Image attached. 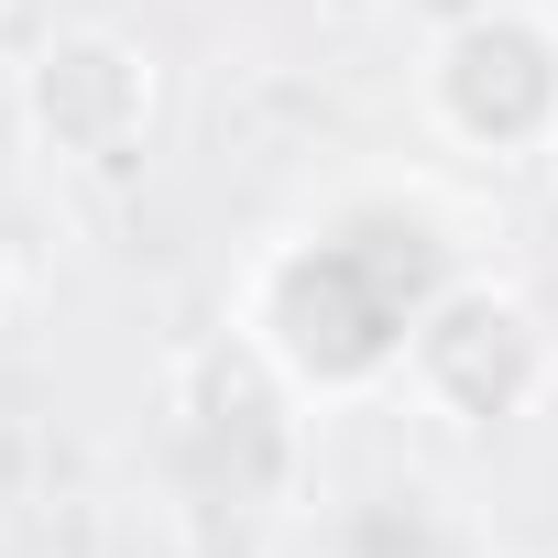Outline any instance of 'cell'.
<instances>
[{"label":"cell","mask_w":558,"mask_h":558,"mask_svg":"<svg viewBox=\"0 0 558 558\" xmlns=\"http://www.w3.org/2000/svg\"><path fill=\"white\" fill-rule=\"evenodd\" d=\"M482 274V219L438 175H340L296 219H274L230 286V329L286 373L318 416L395 395L427 307Z\"/></svg>","instance_id":"1"},{"label":"cell","mask_w":558,"mask_h":558,"mask_svg":"<svg viewBox=\"0 0 558 558\" xmlns=\"http://www.w3.org/2000/svg\"><path fill=\"white\" fill-rule=\"evenodd\" d=\"M12 132L45 186L132 197L165 143V56L121 23H56L12 66Z\"/></svg>","instance_id":"2"},{"label":"cell","mask_w":558,"mask_h":558,"mask_svg":"<svg viewBox=\"0 0 558 558\" xmlns=\"http://www.w3.org/2000/svg\"><path fill=\"white\" fill-rule=\"evenodd\" d=\"M416 132L460 165H536L558 132V0H460L416 45Z\"/></svg>","instance_id":"3"},{"label":"cell","mask_w":558,"mask_h":558,"mask_svg":"<svg viewBox=\"0 0 558 558\" xmlns=\"http://www.w3.org/2000/svg\"><path fill=\"white\" fill-rule=\"evenodd\" d=\"M307 395L274 373L241 329L197 340L175 373H165V449H175V482L208 504V514H274L307 493Z\"/></svg>","instance_id":"4"},{"label":"cell","mask_w":558,"mask_h":558,"mask_svg":"<svg viewBox=\"0 0 558 558\" xmlns=\"http://www.w3.org/2000/svg\"><path fill=\"white\" fill-rule=\"evenodd\" d=\"M395 395L449 438H504V427L547 416V395H558V318L514 274H460L427 307V329L405 340Z\"/></svg>","instance_id":"5"},{"label":"cell","mask_w":558,"mask_h":558,"mask_svg":"<svg viewBox=\"0 0 558 558\" xmlns=\"http://www.w3.org/2000/svg\"><path fill=\"white\" fill-rule=\"evenodd\" d=\"M12 296H23V230H12V208H0V318H12Z\"/></svg>","instance_id":"6"},{"label":"cell","mask_w":558,"mask_h":558,"mask_svg":"<svg viewBox=\"0 0 558 558\" xmlns=\"http://www.w3.org/2000/svg\"><path fill=\"white\" fill-rule=\"evenodd\" d=\"M536 165H547V186H558V132H547V154H536Z\"/></svg>","instance_id":"7"}]
</instances>
